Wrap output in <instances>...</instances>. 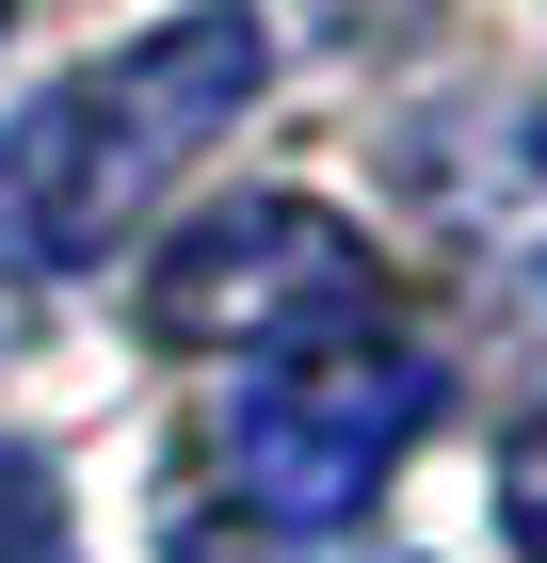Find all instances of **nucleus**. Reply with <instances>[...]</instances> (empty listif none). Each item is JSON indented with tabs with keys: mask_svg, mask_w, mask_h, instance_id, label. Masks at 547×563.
<instances>
[{
	"mask_svg": "<svg viewBox=\"0 0 547 563\" xmlns=\"http://www.w3.org/2000/svg\"><path fill=\"white\" fill-rule=\"evenodd\" d=\"M0 16H17V0H0Z\"/></svg>",
	"mask_w": 547,
	"mask_h": 563,
	"instance_id": "5",
	"label": "nucleus"
},
{
	"mask_svg": "<svg viewBox=\"0 0 547 563\" xmlns=\"http://www.w3.org/2000/svg\"><path fill=\"white\" fill-rule=\"evenodd\" d=\"M419 434H435V354H403L371 322V339L258 354L210 419V483H226L242 531H354Z\"/></svg>",
	"mask_w": 547,
	"mask_h": 563,
	"instance_id": "2",
	"label": "nucleus"
},
{
	"mask_svg": "<svg viewBox=\"0 0 547 563\" xmlns=\"http://www.w3.org/2000/svg\"><path fill=\"white\" fill-rule=\"evenodd\" d=\"M17 499H33V467H17V451H0V531H17Z\"/></svg>",
	"mask_w": 547,
	"mask_h": 563,
	"instance_id": "4",
	"label": "nucleus"
},
{
	"mask_svg": "<svg viewBox=\"0 0 547 563\" xmlns=\"http://www.w3.org/2000/svg\"><path fill=\"white\" fill-rule=\"evenodd\" d=\"M386 322V258L322 194H242V210L177 225L145 258V339L162 354H306V339H371Z\"/></svg>",
	"mask_w": 547,
	"mask_h": 563,
	"instance_id": "3",
	"label": "nucleus"
},
{
	"mask_svg": "<svg viewBox=\"0 0 547 563\" xmlns=\"http://www.w3.org/2000/svg\"><path fill=\"white\" fill-rule=\"evenodd\" d=\"M258 81H274L258 0H194V16H162V33L65 65L33 113H0V274H97V258H129L145 210L258 113Z\"/></svg>",
	"mask_w": 547,
	"mask_h": 563,
	"instance_id": "1",
	"label": "nucleus"
}]
</instances>
